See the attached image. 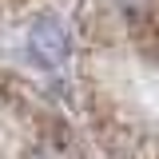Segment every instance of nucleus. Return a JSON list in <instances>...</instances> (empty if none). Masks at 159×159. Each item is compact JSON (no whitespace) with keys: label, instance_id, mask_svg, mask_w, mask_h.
Returning <instances> with one entry per match:
<instances>
[{"label":"nucleus","instance_id":"f257e3e1","mask_svg":"<svg viewBox=\"0 0 159 159\" xmlns=\"http://www.w3.org/2000/svg\"><path fill=\"white\" fill-rule=\"evenodd\" d=\"M131 36L143 52H159V0H139L131 8Z\"/></svg>","mask_w":159,"mask_h":159},{"label":"nucleus","instance_id":"f03ea898","mask_svg":"<svg viewBox=\"0 0 159 159\" xmlns=\"http://www.w3.org/2000/svg\"><path fill=\"white\" fill-rule=\"evenodd\" d=\"M32 48H36V56L44 60V64H60V60H64V32H60V24H52V20L36 24Z\"/></svg>","mask_w":159,"mask_h":159},{"label":"nucleus","instance_id":"7ed1b4c3","mask_svg":"<svg viewBox=\"0 0 159 159\" xmlns=\"http://www.w3.org/2000/svg\"><path fill=\"white\" fill-rule=\"evenodd\" d=\"M32 159H80V155H76V147L68 139H44Z\"/></svg>","mask_w":159,"mask_h":159}]
</instances>
